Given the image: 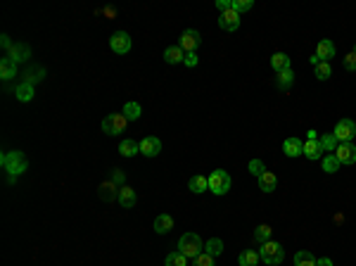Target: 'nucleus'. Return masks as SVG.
<instances>
[{
	"label": "nucleus",
	"mask_w": 356,
	"mask_h": 266,
	"mask_svg": "<svg viewBox=\"0 0 356 266\" xmlns=\"http://www.w3.org/2000/svg\"><path fill=\"white\" fill-rule=\"evenodd\" d=\"M0 164L5 169L10 176H22V173L29 169V159L22 150H12V152H5V155L0 157Z\"/></svg>",
	"instance_id": "f257e3e1"
},
{
	"label": "nucleus",
	"mask_w": 356,
	"mask_h": 266,
	"mask_svg": "<svg viewBox=\"0 0 356 266\" xmlns=\"http://www.w3.org/2000/svg\"><path fill=\"white\" fill-rule=\"evenodd\" d=\"M204 250V242L202 238L197 233H185L181 235V240H178V252L185 254L188 259H195V257H200Z\"/></svg>",
	"instance_id": "f03ea898"
},
{
	"label": "nucleus",
	"mask_w": 356,
	"mask_h": 266,
	"mask_svg": "<svg viewBox=\"0 0 356 266\" xmlns=\"http://www.w3.org/2000/svg\"><path fill=\"white\" fill-rule=\"evenodd\" d=\"M259 257H261V261L269 266H278L282 264V259H285V250H282L280 242H264L261 245V250H259Z\"/></svg>",
	"instance_id": "7ed1b4c3"
},
{
	"label": "nucleus",
	"mask_w": 356,
	"mask_h": 266,
	"mask_svg": "<svg viewBox=\"0 0 356 266\" xmlns=\"http://www.w3.org/2000/svg\"><path fill=\"white\" fill-rule=\"evenodd\" d=\"M209 179V190L214 192V195H226L230 190V173L223 171V169H214V171L207 176Z\"/></svg>",
	"instance_id": "20e7f679"
},
{
	"label": "nucleus",
	"mask_w": 356,
	"mask_h": 266,
	"mask_svg": "<svg viewBox=\"0 0 356 266\" xmlns=\"http://www.w3.org/2000/svg\"><path fill=\"white\" fill-rule=\"evenodd\" d=\"M126 126H129V119L123 117V112H117V114H110V117L102 119V131L107 136H119V133L126 131Z\"/></svg>",
	"instance_id": "39448f33"
},
{
	"label": "nucleus",
	"mask_w": 356,
	"mask_h": 266,
	"mask_svg": "<svg viewBox=\"0 0 356 266\" xmlns=\"http://www.w3.org/2000/svg\"><path fill=\"white\" fill-rule=\"evenodd\" d=\"M332 136L337 138V143H351L356 138V121L354 119H340L335 124Z\"/></svg>",
	"instance_id": "423d86ee"
},
{
	"label": "nucleus",
	"mask_w": 356,
	"mask_h": 266,
	"mask_svg": "<svg viewBox=\"0 0 356 266\" xmlns=\"http://www.w3.org/2000/svg\"><path fill=\"white\" fill-rule=\"evenodd\" d=\"M110 48L117 55H126L133 48V41H131V36L126 31H117V33H112V38H110Z\"/></svg>",
	"instance_id": "0eeeda50"
},
{
	"label": "nucleus",
	"mask_w": 356,
	"mask_h": 266,
	"mask_svg": "<svg viewBox=\"0 0 356 266\" xmlns=\"http://www.w3.org/2000/svg\"><path fill=\"white\" fill-rule=\"evenodd\" d=\"M332 155L337 157L340 164H356V145L354 143H340Z\"/></svg>",
	"instance_id": "6e6552de"
},
{
	"label": "nucleus",
	"mask_w": 356,
	"mask_h": 266,
	"mask_svg": "<svg viewBox=\"0 0 356 266\" xmlns=\"http://www.w3.org/2000/svg\"><path fill=\"white\" fill-rule=\"evenodd\" d=\"M200 43H202L200 31H195V29H185L183 36H181V48H183V52H195Z\"/></svg>",
	"instance_id": "1a4fd4ad"
},
{
	"label": "nucleus",
	"mask_w": 356,
	"mask_h": 266,
	"mask_svg": "<svg viewBox=\"0 0 356 266\" xmlns=\"http://www.w3.org/2000/svg\"><path fill=\"white\" fill-rule=\"evenodd\" d=\"M240 19L242 17H240L235 10H226V12H221V17H219V26H221L223 31H238Z\"/></svg>",
	"instance_id": "9d476101"
},
{
	"label": "nucleus",
	"mask_w": 356,
	"mask_h": 266,
	"mask_svg": "<svg viewBox=\"0 0 356 266\" xmlns=\"http://www.w3.org/2000/svg\"><path fill=\"white\" fill-rule=\"evenodd\" d=\"M162 152V140L157 136H148L140 140V155L145 157H157Z\"/></svg>",
	"instance_id": "9b49d317"
},
{
	"label": "nucleus",
	"mask_w": 356,
	"mask_h": 266,
	"mask_svg": "<svg viewBox=\"0 0 356 266\" xmlns=\"http://www.w3.org/2000/svg\"><path fill=\"white\" fill-rule=\"evenodd\" d=\"M335 52H337V50H335V43H332L330 38H323V41L318 43V48H316V52H313V55L318 57L321 62H330L332 57H335Z\"/></svg>",
	"instance_id": "f8f14e48"
},
{
	"label": "nucleus",
	"mask_w": 356,
	"mask_h": 266,
	"mask_svg": "<svg viewBox=\"0 0 356 266\" xmlns=\"http://www.w3.org/2000/svg\"><path fill=\"white\" fill-rule=\"evenodd\" d=\"M10 60H12L14 64H19V62H26V60H29L31 57V48L26 43H14L12 45V50H10Z\"/></svg>",
	"instance_id": "ddd939ff"
},
{
	"label": "nucleus",
	"mask_w": 356,
	"mask_h": 266,
	"mask_svg": "<svg viewBox=\"0 0 356 266\" xmlns=\"http://www.w3.org/2000/svg\"><path fill=\"white\" fill-rule=\"evenodd\" d=\"M119 204H121L123 209H131V207H135V202H138V198H135V190L129 186H121L119 188Z\"/></svg>",
	"instance_id": "4468645a"
},
{
	"label": "nucleus",
	"mask_w": 356,
	"mask_h": 266,
	"mask_svg": "<svg viewBox=\"0 0 356 266\" xmlns=\"http://www.w3.org/2000/svg\"><path fill=\"white\" fill-rule=\"evenodd\" d=\"M282 152L288 157H299L301 152H304V143L299 140V138H285V143H282Z\"/></svg>",
	"instance_id": "2eb2a0df"
},
{
	"label": "nucleus",
	"mask_w": 356,
	"mask_h": 266,
	"mask_svg": "<svg viewBox=\"0 0 356 266\" xmlns=\"http://www.w3.org/2000/svg\"><path fill=\"white\" fill-rule=\"evenodd\" d=\"M257 181H259V190L261 192H273L278 188V176L276 173H271V171L261 173Z\"/></svg>",
	"instance_id": "dca6fc26"
},
{
	"label": "nucleus",
	"mask_w": 356,
	"mask_h": 266,
	"mask_svg": "<svg viewBox=\"0 0 356 266\" xmlns=\"http://www.w3.org/2000/svg\"><path fill=\"white\" fill-rule=\"evenodd\" d=\"M164 60L166 64H181L185 60V52L181 45H169V48L164 50Z\"/></svg>",
	"instance_id": "f3484780"
},
{
	"label": "nucleus",
	"mask_w": 356,
	"mask_h": 266,
	"mask_svg": "<svg viewBox=\"0 0 356 266\" xmlns=\"http://www.w3.org/2000/svg\"><path fill=\"white\" fill-rule=\"evenodd\" d=\"M301 155L307 157V159H321L323 157V145H321V140H307Z\"/></svg>",
	"instance_id": "a211bd4d"
},
{
	"label": "nucleus",
	"mask_w": 356,
	"mask_h": 266,
	"mask_svg": "<svg viewBox=\"0 0 356 266\" xmlns=\"http://www.w3.org/2000/svg\"><path fill=\"white\" fill-rule=\"evenodd\" d=\"M17 76V64L10 60V57H3L0 60V79L3 81H10Z\"/></svg>",
	"instance_id": "6ab92c4d"
},
{
	"label": "nucleus",
	"mask_w": 356,
	"mask_h": 266,
	"mask_svg": "<svg viewBox=\"0 0 356 266\" xmlns=\"http://www.w3.org/2000/svg\"><path fill=\"white\" fill-rule=\"evenodd\" d=\"M188 188H190V192L200 195V192L209 190V179L207 176H202V173H197V176H192V179L188 181Z\"/></svg>",
	"instance_id": "aec40b11"
},
{
	"label": "nucleus",
	"mask_w": 356,
	"mask_h": 266,
	"mask_svg": "<svg viewBox=\"0 0 356 266\" xmlns=\"http://www.w3.org/2000/svg\"><path fill=\"white\" fill-rule=\"evenodd\" d=\"M14 95H17L19 102H31V100H33V95H36V91H33V86H31V83H24V81H22V83L14 88Z\"/></svg>",
	"instance_id": "412c9836"
},
{
	"label": "nucleus",
	"mask_w": 356,
	"mask_h": 266,
	"mask_svg": "<svg viewBox=\"0 0 356 266\" xmlns=\"http://www.w3.org/2000/svg\"><path fill=\"white\" fill-rule=\"evenodd\" d=\"M100 198L104 200V202H112V200H117L119 198V190H117V186L112 183V181H104V183H100Z\"/></svg>",
	"instance_id": "4be33fe9"
},
{
	"label": "nucleus",
	"mask_w": 356,
	"mask_h": 266,
	"mask_svg": "<svg viewBox=\"0 0 356 266\" xmlns=\"http://www.w3.org/2000/svg\"><path fill=\"white\" fill-rule=\"evenodd\" d=\"M259 261H261V257H259L257 250H245V252H240V257H238L240 266H259Z\"/></svg>",
	"instance_id": "5701e85b"
},
{
	"label": "nucleus",
	"mask_w": 356,
	"mask_h": 266,
	"mask_svg": "<svg viewBox=\"0 0 356 266\" xmlns=\"http://www.w3.org/2000/svg\"><path fill=\"white\" fill-rule=\"evenodd\" d=\"M173 228V217H169V214H159V217L154 219V230L159 235L169 233V230Z\"/></svg>",
	"instance_id": "b1692460"
},
{
	"label": "nucleus",
	"mask_w": 356,
	"mask_h": 266,
	"mask_svg": "<svg viewBox=\"0 0 356 266\" xmlns=\"http://www.w3.org/2000/svg\"><path fill=\"white\" fill-rule=\"evenodd\" d=\"M119 152H121L123 157H135L138 152H140V143L131 140V138H126V140L119 143Z\"/></svg>",
	"instance_id": "393cba45"
},
{
	"label": "nucleus",
	"mask_w": 356,
	"mask_h": 266,
	"mask_svg": "<svg viewBox=\"0 0 356 266\" xmlns=\"http://www.w3.org/2000/svg\"><path fill=\"white\" fill-rule=\"evenodd\" d=\"M292 83H295V72L292 69H285V72H280L276 79V86L280 88V91H290L292 88Z\"/></svg>",
	"instance_id": "a878e982"
},
{
	"label": "nucleus",
	"mask_w": 356,
	"mask_h": 266,
	"mask_svg": "<svg viewBox=\"0 0 356 266\" xmlns=\"http://www.w3.org/2000/svg\"><path fill=\"white\" fill-rule=\"evenodd\" d=\"M271 67L276 69V74H280V72L290 69V57L285 52H276V55L271 57Z\"/></svg>",
	"instance_id": "bb28decb"
},
{
	"label": "nucleus",
	"mask_w": 356,
	"mask_h": 266,
	"mask_svg": "<svg viewBox=\"0 0 356 266\" xmlns=\"http://www.w3.org/2000/svg\"><path fill=\"white\" fill-rule=\"evenodd\" d=\"M45 76V69L43 67H31L26 69V74H24V83H31V86H36L38 81Z\"/></svg>",
	"instance_id": "cd10ccee"
},
{
	"label": "nucleus",
	"mask_w": 356,
	"mask_h": 266,
	"mask_svg": "<svg viewBox=\"0 0 356 266\" xmlns=\"http://www.w3.org/2000/svg\"><path fill=\"white\" fill-rule=\"evenodd\" d=\"M164 266H188V257L185 254H181L176 250V252H169L164 259Z\"/></svg>",
	"instance_id": "c85d7f7f"
},
{
	"label": "nucleus",
	"mask_w": 356,
	"mask_h": 266,
	"mask_svg": "<svg viewBox=\"0 0 356 266\" xmlns=\"http://www.w3.org/2000/svg\"><path fill=\"white\" fill-rule=\"evenodd\" d=\"M313 74H316V79H318V81H328L332 76L330 62H318L316 67H313Z\"/></svg>",
	"instance_id": "c756f323"
},
{
	"label": "nucleus",
	"mask_w": 356,
	"mask_h": 266,
	"mask_svg": "<svg viewBox=\"0 0 356 266\" xmlns=\"http://www.w3.org/2000/svg\"><path fill=\"white\" fill-rule=\"evenodd\" d=\"M321 167H323V171L326 173H335L340 169V162H337V157L330 152V155H326L323 159H321Z\"/></svg>",
	"instance_id": "7c9ffc66"
},
{
	"label": "nucleus",
	"mask_w": 356,
	"mask_h": 266,
	"mask_svg": "<svg viewBox=\"0 0 356 266\" xmlns=\"http://www.w3.org/2000/svg\"><path fill=\"white\" fill-rule=\"evenodd\" d=\"M204 252L211 254V257H216V254L223 252V240H219V238H211V240L204 242Z\"/></svg>",
	"instance_id": "2f4dec72"
},
{
	"label": "nucleus",
	"mask_w": 356,
	"mask_h": 266,
	"mask_svg": "<svg viewBox=\"0 0 356 266\" xmlns=\"http://www.w3.org/2000/svg\"><path fill=\"white\" fill-rule=\"evenodd\" d=\"M140 105H138V102H126V105H123V117L129 119V121H135V119L140 117Z\"/></svg>",
	"instance_id": "473e14b6"
},
{
	"label": "nucleus",
	"mask_w": 356,
	"mask_h": 266,
	"mask_svg": "<svg viewBox=\"0 0 356 266\" xmlns=\"http://www.w3.org/2000/svg\"><path fill=\"white\" fill-rule=\"evenodd\" d=\"M295 266H316V257H313L311 252H297Z\"/></svg>",
	"instance_id": "72a5a7b5"
},
{
	"label": "nucleus",
	"mask_w": 356,
	"mask_h": 266,
	"mask_svg": "<svg viewBox=\"0 0 356 266\" xmlns=\"http://www.w3.org/2000/svg\"><path fill=\"white\" fill-rule=\"evenodd\" d=\"M254 240L257 242H269L271 240V226H266V223H261V226H257V230H254Z\"/></svg>",
	"instance_id": "f704fd0d"
},
{
	"label": "nucleus",
	"mask_w": 356,
	"mask_h": 266,
	"mask_svg": "<svg viewBox=\"0 0 356 266\" xmlns=\"http://www.w3.org/2000/svg\"><path fill=\"white\" fill-rule=\"evenodd\" d=\"M321 140V145H323V150H328V152H335V150H337V138L332 136V133H328V136H323V138H318Z\"/></svg>",
	"instance_id": "c9c22d12"
},
{
	"label": "nucleus",
	"mask_w": 356,
	"mask_h": 266,
	"mask_svg": "<svg viewBox=\"0 0 356 266\" xmlns=\"http://www.w3.org/2000/svg\"><path fill=\"white\" fill-rule=\"evenodd\" d=\"M252 7H254L252 0H233V10L240 14V17H242V12H250Z\"/></svg>",
	"instance_id": "e433bc0d"
},
{
	"label": "nucleus",
	"mask_w": 356,
	"mask_h": 266,
	"mask_svg": "<svg viewBox=\"0 0 356 266\" xmlns=\"http://www.w3.org/2000/svg\"><path fill=\"white\" fill-rule=\"evenodd\" d=\"M247 169H250V173H254L257 179H259V176H261V173H266V164H264V162H261V159H252V162H250V167H247Z\"/></svg>",
	"instance_id": "4c0bfd02"
},
{
	"label": "nucleus",
	"mask_w": 356,
	"mask_h": 266,
	"mask_svg": "<svg viewBox=\"0 0 356 266\" xmlns=\"http://www.w3.org/2000/svg\"><path fill=\"white\" fill-rule=\"evenodd\" d=\"M192 266H214V257L207 252H202L200 257H195V264Z\"/></svg>",
	"instance_id": "58836bf2"
},
{
	"label": "nucleus",
	"mask_w": 356,
	"mask_h": 266,
	"mask_svg": "<svg viewBox=\"0 0 356 266\" xmlns=\"http://www.w3.org/2000/svg\"><path fill=\"white\" fill-rule=\"evenodd\" d=\"M344 69H347V72H356V52L354 50L344 57Z\"/></svg>",
	"instance_id": "ea45409f"
},
{
	"label": "nucleus",
	"mask_w": 356,
	"mask_h": 266,
	"mask_svg": "<svg viewBox=\"0 0 356 266\" xmlns=\"http://www.w3.org/2000/svg\"><path fill=\"white\" fill-rule=\"evenodd\" d=\"M112 183H114V186H121L123 183V171L121 169H114V171H112Z\"/></svg>",
	"instance_id": "a19ab883"
},
{
	"label": "nucleus",
	"mask_w": 356,
	"mask_h": 266,
	"mask_svg": "<svg viewBox=\"0 0 356 266\" xmlns=\"http://www.w3.org/2000/svg\"><path fill=\"white\" fill-rule=\"evenodd\" d=\"M185 67H197V52H185Z\"/></svg>",
	"instance_id": "79ce46f5"
},
{
	"label": "nucleus",
	"mask_w": 356,
	"mask_h": 266,
	"mask_svg": "<svg viewBox=\"0 0 356 266\" xmlns=\"http://www.w3.org/2000/svg\"><path fill=\"white\" fill-rule=\"evenodd\" d=\"M216 7L226 12V10H233V0H216Z\"/></svg>",
	"instance_id": "37998d69"
},
{
	"label": "nucleus",
	"mask_w": 356,
	"mask_h": 266,
	"mask_svg": "<svg viewBox=\"0 0 356 266\" xmlns=\"http://www.w3.org/2000/svg\"><path fill=\"white\" fill-rule=\"evenodd\" d=\"M0 45H3V48L7 50V52H10V50H12V41H10V36H7V33H3V36H0Z\"/></svg>",
	"instance_id": "c03bdc74"
},
{
	"label": "nucleus",
	"mask_w": 356,
	"mask_h": 266,
	"mask_svg": "<svg viewBox=\"0 0 356 266\" xmlns=\"http://www.w3.org/2000/svg\"><path fill=\"white\" fill-rule=\"evenodd\" d=\"M307 140H318V133H316L313 129H309L307 131Z\"/></svg>",
	"instance_id": "a18cd8bd"
},
{
	"label": "nucleus",
	"mask_w": 356,
	"mask_h": 266,
	"mask_svg": "<svg viewBox=\"0 0 356 266\" xmlns=\"http://www.w3.org/2000/svg\"><path fill=\"white\" fill-rule=\"evenodd\" d=\"M316 266H332V261L328 259V257H323V259H318V261H316Z\"/></svg>",
	"instance_id": "49530a36"
},
{
	"label": "nucleus",
	"mask_w": 356,
	"mask_h": 266,
	"mask_svg": "<svg viewBox=\"0 0 356 266\" xmlns=\"http://www.w3.org/2000/svg\"><path fill=\"white\" fill-rule=\"evenodd\" d=\"M354 52H356V45H354Z\"/></svg>",
	"instance_id": "de8ad7c7"
}]
</instances>
